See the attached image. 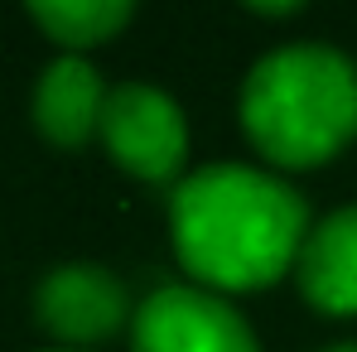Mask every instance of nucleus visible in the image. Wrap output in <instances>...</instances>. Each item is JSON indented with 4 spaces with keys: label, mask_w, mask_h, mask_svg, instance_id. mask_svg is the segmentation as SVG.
<instances>
[{
    "label": "nucleus",
    "mask_w": 357,
    "mask_h": 352,
    "mask_svg": "<svg viewBox=\"0 0 357 352\" xmlns=\"http://www.w3.org/2000/svg\"><path fill=\"white\" fill-rule=\"evenodd\" d=\"M178 266L203 290H266L295 270L309 208L285 178L251 164H208L169 193Z\"/></svg>",
    "instance_id": "1"
},
{
    "label": "nucleus",
    "mask_w": 357,
    "mask_h": 352,
    "mask_svg": "<svg viewBox=\"0 0 357 352\" xmlns=\"http://www.w3.org/2000/svg\"><path fill=\"white\" fill-rule=\"evenodd\" d=\"M241 130L280 169L328 164L357 135V63L328 44H290L241 82Z\"/></svg>",
    "instance_id": "2"
},
{
    "label": "nucleus",
    "mask_w": 357,
    "mask_h": 352,
    "mask_svg": "<svg viewBox=\"0 0 357 352\" xmlns=\"http://www.w3.org/2000/svg\"><path fill=\"white\" fill-rule=\"evenodd\" d=\"M107 155L145 183H169L188 160V121L169 92L150 82H121L107 92L102 130Z\"/></svg>",
    "instance_id": "3"
},
{
    "label": "nucleus",
    "mask_w": 357,
    "mask_h": 352,
    "mask_svg": "<svg viewBox=\"0 0 357 352\" xmlns=\"http://www.w3.org/2000/svg\"><path fill=\"white\" fill-rule=\"evenodd\" d=\"M130 352H261V343L222 294L165 285L130 314Z\"/></svg>",
    "instance_id": "4"
},
{
    "label": "nucleus",
    "mask_w": 357,
    "mask_h": 352,
    "mask_svg": "<svg viewBox=\"0 0 357 352\" xmlns=\"http://www.w3.org/2000/svg\"><path fill=\"white\" fill-rule=\"evenodd\" d=\"M34 309L39 323L63 343H102L135 314L126 285L97 261L54 266L34 290Z\"/></svg>",
    "instance_id": "5"
},
{
    "label": "nucleus",
    "mask_w": 357,
    "mask_h": 352,
    "mask_svg": "<svg viewBox=\"0 0 357 352\" xmlns=\"http://www.w3.org/2000/svg\"><path fill=\"white\" fill-rule=\"evenodd\" d=\"M295 275L314 309H324L333 319L357 314V208H338L309 227Z\"/></svg>",
    "instance_id": "6"
},
{
    "label": "nucleus",
    "mask_w": 357,
    "mask_h": 352,
    "mask_svg": "<svg viewBox=\"0 0 357 352\" xmlns=\"http://www.w3.org/2000/svg\"><path fill=\"white\" fill-rule=\"evenodd\" d=\"M107 92L112 87L82 54H59L34 82V125L54 145H82L102 130Z\"/></svg>",
    "instance_id": "7"
},
{
    "label": "nucleus",
    "mask_w": 357,
    "mask_h": 352,
    "mask_svg": "<svg viewBox=\"0 0 357 352\" xmlns=\"http://www.w3.org/2000/svg\"><path fill=\"white\" fill-rule=\"evenodd\" d=\"M29 15L59 39L68 54L107 44L116 29L130 24V5L126 0H34Z\"/></svg>",
    "instance_id": "8"
},
{
    "label": "nucleus",
    "mask_w": 357,
    "mask_h": 352,
    "mask_svg": "<svg viewBox=\"0 0 357 352\" xmlns=\"http://www.w3.org/2000/svg\"><path fill=\"white\" fill-rule=\"evenodd\" d=\"M328 352H357V343H338V348H328Z\"/></svg>",
    "instance_id": "9"
},
{
    "label": "nucleus",
    "mask_w": 357,
    "mask_h": 352,
    "mask_svg": "<svg viewBox=\"0 0 357 352\" xmlns=\"http://www.w3.org/2000/svg\"><path fill=\"white\" fill-rule=\"evenodd\" d=\"M59 352H73V348H59Z\"/></svg>",
    "instance_id": "10"
}]
</instances>
